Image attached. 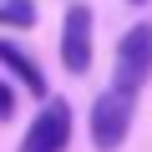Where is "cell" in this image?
Instances as JSON below:
<instances>
[{
  "label": "cell",
  "instance_id": "6da1fadb",
  "mask_svg": "<svg viewBox=\"0 0 152 152\" xmlns=\"http://www.w3.org/2000/svg\"><path fill=\"white\" fill-rule=\"evenodd\" d=\"M127 132H132V91L112 86L91 102V142H96V152H117L127 142Z\"/></svg>",
  "mask_w": 152,
  "mask_h": 152
},
{
  "label": "cell",
  "instance_id": "7a4b0ae2",
  "mask_svg": "<svg viewBox=\"0 0 152 152\" xmlns=\"http://www.w3.org/2000/svg\"><path fill=\"white\" fill-rule=\"evenodd\" d=\"M152 76V26L147 20H137L122 41H117V81L112 86H122V91H132L137 96V86Z\"/></svg>",
  "mask_w": 152,
  "mask_h": 152
},
{
  "label": "cell",
  "instance_id": "3957f363",
  "mask_svg": "<svg viewBox=\"0 0 152 152\" xmlns=\"http://www.w3.org/2000/svg\"><path fill=\"white\" fill-rule=\"evenodd\" d=\"M61 66L71 76L91 71V5H81V0H71L61 20Z\"/></svg>",
  "mask_w": 152,
  "mask_h": 152
},
{
  "label": "cell",
  "instance_id": "277c9868",
  "mask_svg": "<svg viewBox=\"0 0 152 152\" xmlns=\"http://www.w3.org/2000/svg\"><path fill=\"white\" fill-rule=\"evenodd\" d=\"M66 142H71V107L61 96H46L31 132L20 137V152H66Z\"/></svg>",
  "mask_w": 152,
  "mask_h": 152
},
{
  "label": "cell",
  "instance_id": "5b68a950",
  "mask_svg": "<svg viewBox=\"0 0 152 152\" xmlns=\"http://www.w3.org/2000/svg\"><path fill=\"white\" fill-rule=\"evenodd\" d=\"M0 66H5V71L15 76V81H20L31 96H46V76H41V66H36L15 41H0Z\"/></svg>",
  "mask_w": 152,
  "mask_h": 152
},
{
  "label": "cell",
  "instance_id": "8992f818",
  "mask_svg": "<svg viewBox=\"0 0 152 152\" xmlns=\"http://www.w3.org/2000/svg\"><path fill=\"white\" fill-rule=\"evenodd\" d=\"M0 26H36L31 0H0Z\"/></svg>",
  "mask_w": 152,
  "mask_h": 152
},
{
  "label": "cell",
  "instance_id": "52a82bcc",
  "mask_svg": "<svg viewBox=\"0 0 152 152\" xmlns=\"http://www.w3.org/2000/svg\"><path fill=\"white\" fill-rule=\"evenodd\" d=\"M5 117H15V91H10V81H0V122Z\"/></svg>",
  "mask_w": 152,
  "mask_h": 152
},
{
  "label": "cell",
  "instance_id": "ba28073f",
  "mask_svg": "<svg viewBox=\"0 0 152 152\" xmlns=\"http://www.w3.org/2000/svg\"><path fill=\"white\" fill-rule=\"evenodd\" d=\"M137 5H142V0H137Z\"/></svg>",
  "mask_w": 152,
  "mask_h": 152
}]
</instances>
